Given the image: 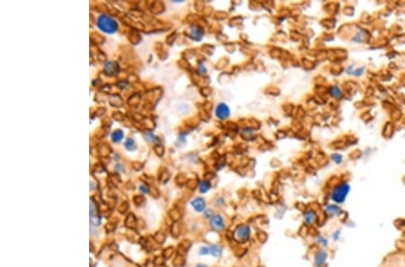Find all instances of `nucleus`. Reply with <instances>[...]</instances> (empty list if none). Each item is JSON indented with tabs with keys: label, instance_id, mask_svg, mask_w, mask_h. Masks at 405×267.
<instances>
[{
	"label": "nucleus",
	"instance_id": "obj_1",
	"mask_svg": "<svg viewBox=\"0 0 405 267\" xmlns=\"http://www.w3.org/2000/svg\"><path fill=\"white\" fill-rule=\"evenodd\" d=\"M98 28L108 34H113L118 29V24L114 18L109 15H102L99 16L96 23Z\"/></svg>",
	"mask_w": 405,
	"mask_h": 267
},
{
	"label": "nucleus",
	"instance_id": "obj_2",
	"mask_svg": "<svg viewBox=\"0 0 405 267\" xmlns=\"http://www.w3.org/2000/svg\"><path fill=\"white\" fill-rule=\"evenodd\" d=\"M350 192V186L348 183H340L336 185L331 193V200L336 203H343Z\"/></svg>",
	"mask_w": 405,
	"mask_h": 267
},
{
	"label": "nucleus",
	"instance_id": "obj_3",
	"mask_svg": "<svg viewBox=\"0 0 405 267\" xmlns=\"http://www.w3.org/2000/svg\"><path fill=\"white\" fill-rule=\"evenodd\" d=\"M250 236V228L249 226L246 225H240L239 226L234 232V237L236 240L239 242H245L249 238Z\"/></svg>",
	"mask_w": 405,
	"mask_h": 267
},
{
	"label": "nucleus",
	"instance_id": "obj_4",
	"mask_svg": "<svg viewBox=\"0 0 405 267\" xmlns=\"http://www.w3.org/2000/svg\"><path fill=\"white\" fill-rule=\"evenodd\" d=\"M215 115L220 120H226L230 115V109L226 103H219L215 109Z\"/></svg>",
	"mask_w": 405,
	"mask_h": 267
},
{
	"label": "nucleus",
	"instance_id": "obj_5",
	"mask_svg": "<svg viewBox=\"0 0 405 267\" xmlns=\"http://www.w3.org/2000/svg\"><path fill=\"white\" fill-rule=\"evenodd\" d=\"M222 253L221 247L219 246H210V247H204L200 249V255H211L214 257H221Z\"/></svg>",
	"mask_w": 405,
	"mask_h": 267
},
{
	"label": "nucleus",
	"instance_id": "obj_6",
	"mask_svg": "<svg viewBox=\"0 0 405 267\" xmlns=\"http://www.w3.org/2000/svg\"><path fill=\"white\" fill-rule=\"evenodd\" d=\"M210 225L215 231H222L225 228L224 219L221 215H214L212 217Z\"/></svg>",
	"mask_w": 405,
	"mask_h": 267
},
{
	"label": "nucleus",
	"instance_id": "obj_7",
	"mask_svg": "<svg viewBox=\"0 0 405 267\" xmlns=\"http://www.w3.org/2000/svg\"><path fill=\"white\" fill-rule=\"evenodd\" d=\"M90 222H91V224L96 225V226L100 224L98 209H97V206L93 200L90 201Z\"/></svg>",
	"mask_w": 405,
	"mask_h": 267
},
{
	"label": "nucleus",
	"instance_id": "obj_8",
	"mask_svg": "<svg viewBox=\"0 0 405 267\" xmlns=\"http://www.w3.org/2000/svg\"><path fill=\"white\" fill-rule=\"evenodd\" d=\"M328 258L327 252L324 250H319L314 257V265L315 267H322Z\"/></svg>",
	"mask_w": 405,
	"mask_h": 267
},
{
	"label": "nucleus",
	"instance_id": "obj_9",
	"mask_svg": "<svg viewBox=\"0 0 405 267\" xmlns=\"http://www.w3.org/2000/svg\"><path fill=\"white\" fill-rule=\"evenodd\" d=\"M303 220H304L306 225H309V226L313 225L315 223V221L317 220V214H316V212L314 211H312V210L306 211L303 213Z\"/></svg>",
	"mask_w": 405,
	"mask_h": 267
},
{
	"label": "nucleus",
	"instance_id": "obj_10",
	"mask_svg": "<svg viewBox=\"0 0 405 267\" xmlns=\"http://www.w3.org/2000/svg\"><path fill=\"white\" fill-rule=\"evenodd\" d=\"M190 37L195 40V41H201L203 36H204V30L202 28H200L199 26H192L190 29V33H189Z\"/></svg>",
	"mask_w": 405,
	"mask_h": 267
},
{
	"label": "nucleus",
	"instance_id": "obj_11",
	"mask_svg": "<svg viewBox=\"0 0 405 267\" xmlns=\"http://www.w3.org/2000/svg\"><path fill=\"white\" fill-rule=\"evenodd\" d=\"M104 70L107 76H114L118 72V65L114 61H108L104 65Z\"/></svg>",
	"mask_w": 405,
	"mask_h": 267
},
{
	"label": "nucleus",
	"instance_id": "obj_12",
	"mask_svg": "<svg viewBox=\"0 0 405 267\" xmlns=\"http://www.w3.org/2000/svg\"><path fill=\"white\" fill-rule=\"evenodd\" d=\"M191 204H192V206H193V208H194L196 211H198V212L205 211V201L203 198H201V197L196 198L195 200L192 201Z\"/></svg>",
	"mask_w": 405,
	"mask_h": 267
},
{
	"label": "nucleus",
	"instance_id": "obj_13",
	"mask_svg": "<svg viewBox=\"0 0 405 267\" xmlns=\"http://www.w3.org/2000/svg\"><path fill=\"white\" fill-rule=\"evenodd\" d=\"M325 211H326V213L328 215L331 216V217L339 216L340 215V213H341L340 208L339 206L336 205V204H330V205H328L326 207V209H325Z\"/></svg>",
	"mask_w": 405,
	"mask_h": 267
},
{
	"label": "nucleus",
	"instance_id": "obj_14",
	"mask_svg": "<svg viewBox=\"0 0 405 267\" xmlns=\"http://www.w3.org/2000/svg\"><path fill=\"white\" fill-rule=\"evenodd\" d=\"M125 227L130 228V229H133L137 227V219L133 213H130L128 214L126 219H125Z\"/></svg>",
	"mask_w": 405,
	"mask_h": 267
},
{
	"label": "nucleus",
	"instance_id": "obj_15",
	"mask_svg": "<svg viewBox=\"0 0 405 267\" xmlns=\"http://www.w3.org/2000/svg\"><path fill=\"white\" fill-rule=\"evenodd\" d=\"M123 139H124V132L121 130H116L112 133V140L115 143L120 142Z\"/></svg>",
	"mask_w": 405,
	"mask_h": 267
},
{
	"label": "nucleus",
	"instance_id": "obj_16",
	"mask_svg": "<svg viewBox=\"0 0 405 267\" xmlns=\"http://www.w3.org/2000/svg\"><path fill=\"white\" fill-rule=\"evenodd\" d=\"M211 188V184L209 183L207 180H203L200 184H199V190L202 194L207 193L208 191Z\"/></svg>",
	"mask_w": 405,
	"mask_h": 267
},
{
	"label": "nucleus",
	"instance_id": "obj_17",
	"mask_svg": "<svg viewBox=\"0 0 405 267\" xmlns=\"http://www.w3.org/2000/svg\"><path fill=\"white\" fill-rule=\"evenodd\" d=\"M185 262H186V260H185L184 257H182L181 255H177L173 261V265L176 267H181L185 265Z\"/></svg>",
	"mask_w": 405,
	"mask_h": 267
},
{
	"label": "nucleus",
	"instance_id": "obj_18",
	"mask_svg": "<svg viewBox=\"0 0 405 267\" xmlns=\"http://www.w3.org/2000/svg\"><path fill=\"white\" fill-rule=\"evenodd\" d=\"M330 93H331V94L332 96L336 97V98H340V97L342 96V92H341V90H340L338 86H332V87H331Z\"/></svg>",
	"mask_w": 405,
	"mask_h": 267
},
{
	"label": "nucleus",
	"instance_id": "obj_19",
	"mask_svg": "<svg viewBox=\"0 0 405 267\" xmlns=\"http://www.w3.org/2000/svg\"><path fill=\"white\" fill-rule=\"evenodd\" d=\"M133 202L136 206L140 207L145 203V198L143 195H135L133 197Z\"/></svg>",
	"mask_w": 405,
	"mask_h": 267
},
{
	"label": "nucleus",
	"instance_id": "obj_20",
	"mask_svg": "<svg viewBox=\"0 0 405 267\" xmlns=\"http://www.w3.org/2000/svg\"><path fill=\"white\" fill-rule=\"evenodd\" d=\"M128 209H129V203H128L127 202H122L119 204L118 208H117L119 213H121V214H124V213H126V211H128Z\"/></svg>",
	"mask_w": 405,
	"mask_h": 267
},
{
	"label": "nucleus",
	"instance_id": "obj_21",
	"mask_svg": "<svg viewBox=\"0 0 405 267\" xmlns=\"http://www.w3.org/2000/svg\"><path fill=\"white\" fill-rule=\"evenodd\" d=\"M168 214H169V217H170V219H173L174 221H177V220H179L180 219V218H181V214H180V212L177 211V210H171L169 212H168Z\"/></svg>",
	"mask_w": 405,
	"mask_h": 267
},
{
	"label": "nucleus",
	"instance_id": "obj_22",
	"mask_svg": "<svg viewBox=\"0 0 405 267\" xmlns=\"http://www.w3.org/2000/svg\"><path fill=\"white\" fill-rule=\"evenodd\" d=\"M125 148H126L128 150H130V151H133V150L135 149V148H136L134 140H133V139H128V140L125 141Z\"/></svg>",
	"mask_w": 405,
	"mask_h": 267
},
{
	"label": "nucleus",
	"instance_id": "obj_23",
	"mask_svg": "<svg viewBox=\"0 0 405 267\" xmlns=\"http://www.w3.org/2000/svg\"><path fill=\"white\" fill-rule=\"evenodd\" d=\"M127 237L129 238V240H131V241H133V242H138L139 241V235L135 232V231H130V232H128L127 233Z\"/></svg>",
	"mask_w": 405,
	"mask_h": 267
},
{
	"label": "nucleus",
	"instance_id": "obj_24",
	"mask_svg": "<svg viewBox=\"0 0 405 267\" xmlns=\"http://www.w3.org/2000/svg\"><path fill=\"white\" fill-rule=\"evenodd\" d=\"M179 233H180V228H179V225H178V223H174L172 227H171V234H172V236H178L179 235Z\"/></svg>",
	"mask_w": 405,
	"mask_h": 267
},
{
	"label": "nucleus",
	"instance_id": "obj_25",
	"mask_svg": "<svg viewBox=\"0 0 405 267\" xmlns=\"http://www.w3.org/2000/svg\"><path fill=\"white\" fill-rule=\"evenodd\" d=\"M154 240L156 242H158V243L161 244L165 240V235L163 233H161V232H157L156 234L154 235Z\"/></svg>",
	"mask_w": 405,
	"mask_h": 267
},
{
	"label": "nucleus",
	"instance_id": "obj_26",
	"mask_svg": "<svg viewBox=\"0 0 405 267\" xmlns=\"http://www.w3.org/2000/svg\"><path fill=\"white\" fill-rule=\"evenodd\" d=\"M104 228H105V230H106L107 232H113V231L115 230V228H116V224L114 223V222H108V223L105 224Z\"/></svg>",
	"mask_w": 405,
	"mask_h": 267
},
{
	"label": "nucleus",
	"instance_id": "obj_27",
	"mask_svg": "<svg viewBox=\"0 0 405 267\" xmlns=\"http://www.w3.org/2000/svg\"><path fill=\"white\" fill-rule=\"evenodd\" d=\"M173 254H174V248L173 247H167L163 252V255H164L165 258H167V259L172 257Z\"/></svg>",
	"mask_w": 405,
	"mask_h": 267
},
{
	"label": "nucleus",
	"instance_id": "obj_28",
	"mask_svg": "<svg viewBox=\"0 0 405 267\" xmlns=\"http://www.w3.org/2000/svg\"><path fill=\"white\" fill-rule=\"evenodd\" d=\"M318 243L320 244V245H322V247H327L328 246V244H329V241H328V239L327 238H325L324 236H318Z\"/></svg>",
	"mask_w": 405,
	"mask_h": 267
},
{
	"label": "nucleus",
	"instance_id": "obj_29",
	"mask_svg": "<svg viewBox=\"0 0 405 267\" xmlns=\"http://www.w3.org/2000/svg\"><path fill=\"white\" fill-rule=\"evenodd\" d=\"M190 245H191V242H190V241H188V240H184V241L181 242L180 247H181L182 249H184L185 251H187V249L190 247Z\"/></svg>",
	"mask_w": 405,
	"mask_h": 267
},
{
	"label": "nucleus",
	"instance_id": "obj_30",
	"mask_svg": "<svg viewBox=\"0 0 405 267\" xmlns=\"http://www.w3.org/2000/svg\"><path fill=\"white\" fill-rule=\"evenodd\" d=\"M153 263H154V265H157V266H158V265H162L163 263H164V258L161 257H157L156 258L154 259Z\"/></svg>",
	"mask_w": 405,
	"mask_h": 267
},
{
	"label": "nucleus",
	"instance_id": "obj_31",
	"mask_svg": "<svg viewBox=\"0 0 405 267\" xmlns=\"http://www.w3.org/2000/svg\"><path fill=\"white\" fill-rule=\"evenodd\" d=\"M332 159L337 164H340L342 162V156L340 154H334L332 155Z\"/></svg>",
	"mask_w": 405,
	"mask_h": 267
},
{
	"label": "nucleus",
	"instance_id": "obj_32",
	"mask_svg": "<svg viewBox=\"0 0 405 267\" xmlns=\"http://www.w3.org/2000/svg\"><path fill=\"white\" fill-rule=\"evenodd\" d=\"M199 72H200V74H202V75H205V74H206L207 69H206V68L205 67V65H203V64H200V65H199Z\"/></svg>",
	"mask_w": 405,
	"mask_h": 267
},
{
	"label": "nucleus",
	"instance_id": "obj_33",
	"mask_svg": "<svg viewBox=\"0 0 405 267\" xmlns=\"http://www.w3.org/2000/svg\"><path fill=\"white\" fill-rule=\"evenodd\" d=\"M140 190H141L143 194H148V193H150V190H149V188H148V185H141Z\"/></svg>",
	"mask_w": 405,
	"mask_h": 267
},
{
	"label": "nucleus",
	"instance_id": "obj_34",
	"mask_svg": "<svg viewBox=\"0 0 405 267\" xmlns=\"http://www.w3.org/2000/svg\"><path fill=\"white\" fill-rule=\"evenodd\" d=\"M332 237L334 240H339L340 238V232L339 231V230H337L336 232H334L332 234Z\"/></svg>",
	"mask_w": 405,
	"mask_h": 267
},
{
	"label": "nucleus",
	"instance_id": "obj_35",
	"mask_svg": "<svg viewBox=\"0 0 405 267\" xmlns=\"http://www.w3.org/2000/svg\"><path fill=\"white\" fill-rule=\"evenodd\" d=\"M133 169L136 170V171H139L141 168V164L139 163V162H134L133 164Z\"/></svg>",
	"mask_w": 405,
	"mask_h": 267
},
{
	"label": "nucleus",
	"instance_id": "obj_36",
	"mask_svg": "<svg viewBox=\"0 0 405 267\" xmlns=\"http://www.w3.org/2000/svg\"><path fill=\"white\" fill-rule=\"evenodd\" d=\"M204 214L205 216V218H211V217H213V211L211 210H206L204 211Z\"/></svg>",
	"mask_w": 405,
	"mask_h": 267
},
{
	"label": "nucleus",
	"instance_id": "obj_37",
	"mask_svg": "<svg viewBox=\"0 0 405 267\" xmlns=\"http://www.w3.org/2000/svg\"><path fill=\"white\" fill-rule=\"evenodd\" d=\"M217 206H223L225 203H224V200L222 199V198H218L217 199V201H216V203H215Z\"/></svg>",
	"mask_w": 405,
	"mask_h": 267
},
{
	"label": "nucleus",
	"instance_id": "obj_38",
	"mask_svg": "<svg viewBox=\"0 0 405 267\" xmlns=\"http://www.w3.org/2000/svg\"><path fill=\"white\" fill-rule=\"evenodd\" d=\"M150 193L152 194V196H154V197H158V193L157 192V190L155 188H151V190L150 191Z\"/></svg>",
	"mask_w": 405,
	"mask_h": 267
},
{
	"label": "nucleus",
	"instance_id": "obj_39",
	"mask_svg": "<svg viewBox=\"0 0 405 267\" xmlns=\"http://www.w3.org/2000/svg\"><path fill=\"white\" fill-rule=\"evenodd\" d=\"M196 267H207L206 265H198Z\"/></svg>",
	"mask_w": 405,
	"mask_h": 267
},
{
	"label": "nucleus",
	"instance_id": "obj_40",
	"mask_svg": "<svg viewBox=\"0 0 405 267\" xmlns=\"http://www.w3.org/2000/svg\"><path fill=\"white\" fill-rule=\"evenodd\" d=\"M157 267H165V266H164V265H158V266Z\"/></svg>",
	"mask_w": 405,
	"mask_h": 267
}]
</instances>
